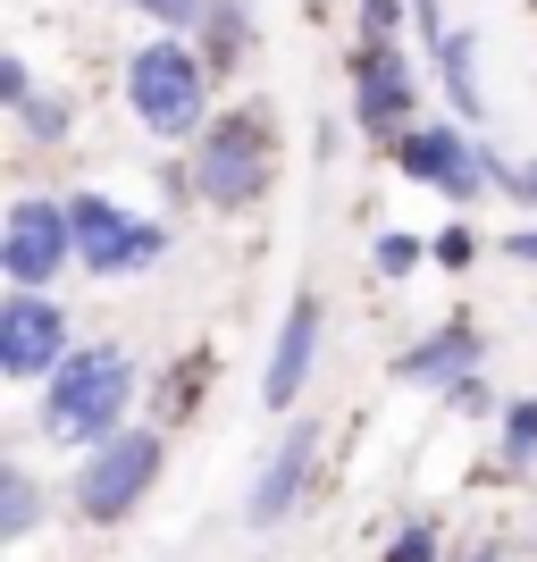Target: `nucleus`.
I'll list each match as a JSON object with an SVG mask.
<instances>
[{
	"label": "nucleus",
	"instance_id": "5",
	"mask_svg": "<svg viewBox=\"0 0 537 562\" xmlns=\"http://www.w3.org/2000/svg\"><path fill=\"white\" fill-rule=\"evenodd\" d=\"M76 260V227H68V202H43V193H18L9 218H0V269L18 294H43L59 269Z\"/></svg>",
	"mask_w": 537,
	"mask_h": 562
},
{
	"label": "nucleus",
	"instance_id": "3",
	"mask_svg": "<svg viewBox=\"0 0 537 562\" xmlns=\"http://www.w3.org/2000/svg\"><path fill=\"white\" fill-rule=\"evenodd\" d=\"M193 193L211 211H244L269 193V117L260 110H235L202 126V151H193Z\"/></svg>",
	"mask_w": 537,
	"mask_h": 562
},
{
	"label": "nucleus",
	"instance_id": "18",
	"mask_svg": "<svg viewBox=\"0 0 537 562\" xmlns=\"http://www.w3.org/2000/svg\"><path fill=\"white\" fill-rule=\"evenodd\" d=\"M0 101H9V110H34V76H25V59H18V50L0 59Z\"/></svg>",
	"mask_w": 537,
	"mask_h": 562
},
{
	"label": "nucleus",
	"instance_id": "9",
	"mask_svg": "<svg viewBox=\"0 0 537 562\" xmlns=\"http://www.w3.org/2000/svg\"><path fill=\"white\" fill-rule=\"evenodd\" d=\"M412 101H421V76H412V59H403V43L353 59V110H361L370 135H412V126H403Z\"/></svg>",
	"mask_w": 537,
	"mask_h": 562
},
{
	"label": "nucleus",
	"instance_id": "2",
	"mask_svg": "<svg viewBox=\"0 0 537 562\" xmlns=\"http://www.w3.org/2000/svg\"><path fill=\"white\" fill-rule=\"evenodd\" d=\"M126 101H135V117L152 135L177 143L211 110V76H202V59H193L186 43H143L135 59H126Z\"/></svg>",
	"mask_w": 537,
	"mask_h": 562
},
{
	"label": "nucleus",
	"instance_id": "24",
	"mask_svg": "<svg viewBox=\"0 0 537 562\" xmlns=\"http://www.w3.org/2000/svg\"><path fill=\"white\" fill-rule=\"evenodd\" d=\"M513 260H537V227H521V235H513Z\"/></svg>",
	"mask_w": 537,
	"mask_h": 562
},
{
	"label": "nucleus",
	"instance_id": "12",
	"mask_svg": "<svg viewBox=\"0 0 537 562\" xmlns=\"http://www.w3.org/2000/svg\"><path fill=\"white\" fill-rule=\"evenodd\" d=\"M395 378H412V386H462V378H479V328L470 319H454V328H437V336H421V345L395 361Z\"/></svg>",
	"mask_w": 537,
	"mask_h": 562
},
{
	"label": "nucleus",
	"instance_id": "11",
	"mask_svg": "<svg viewBox=\"0 0 537 562\" xmlns=\"http://www.w3.org/2000/svg\"><path fill=\"white\" fill-rule=\"evenodd\" d=\"M311 361H320V303L294 294V311H286V328H278V352H269V370H260V403L286 412V403L311 386Z\"/></svg>",
	"mask_w": 537,
	"mask_h": 562
},
{
	"label": "nucleus",
	"instance_id": "21",
	"mask_svg": "<svg viewBox=\"0 0 537 562\" xmlns=\"http://www.w3.org/2000/svg\"><path fill=\"white\" fill-rule=\"evenodd\" d=\"M68 117H76V110H59V101H34V110H25V126H34V135H68Z\"/></svg>",
	"mask_w": 537,
	"mask_h": 562
},
{
	"label": "nucleus",
	"instance_id": "16",
	"mask_svg": "<svg viewBox=\"0 0 537 562\" xmlns=\"http://www.w3.org/2000/svg\"><path fill=\"white\" fill-rule=\"evenodd\" d=\"M395 25H403V9H395V0H361V34H370V50H387V43H395Z\"/></svg>",
	"mask_w": 537,
	"mask_h": 562
},
{
	"label": "nucleus",
	"instance_id": "22",
	"mask_svg": "<svg viewBox=\"0 0 537 562\" xmlns=\"http://www.w3.org/2000/svg\"><path fill=\"white\" fill-rule=\"evenodd\" d=\"M470 252H479V244H470V227H454V235L437 244V260H445V269H470Z\"/></svg>",
	"mask_w": 537,
	"mask_h": 562
},
{
	"label": "nucleus",
	"instance_id": "14",
	"mask_svg": "<svg viewBox=\"0 0 537 562\" xmlns=\"http://www.w3.org/2000/svg\"><path fill=\"white\" fill-rule=\"evenodd\" d=\"M34 520H43V487L25 470H0V538H25Z\"/></svg>",
	"mask_w": 537,
	"mask_h": 562
},
{
	"label": "nucleus",
	"instance_id": "25",
	"mask_svg": "<svg viewBox=\"0 0 537 562\" xmlns=\"http://www.w3.org/2000/svg\"><path fill=\"white\" fill-rule=\"evenodd\" d=\"M470 562H504V554H470Z\"/></svg>",
	"mask_w": 537,
	"mask_h": 562
},
{
	"label": "nucleus",
	"instance_id": "19",
	"mask_svg": "<svg viewBox=\"0 0 537 562\" xmlns=\"http://www.w3.org/2000/svg\"><path fill=\"white\" fill-rule=\"evenodd\" d=\"M412 260H421V244H412V235H378V269H387V278H403Z\"/></svg>",
	"mask_w": 537,
	"mask_h": 562
},
{
	"label": "nucleus",
	"instance_id": "4",
	"mask_svg": "<svg viewBox=\"0 0 537 562\" xmlns=\"http://www.w3.org/2000/svg\"><path fill=\"white\" fill-rule=\"evenodd\" d=\"M152 479H160V428H118L110 446L85 462V479H76V513L93 529H118L152 495Z\"/></svg>",
	"mask_w": 537,
	"mask_h": 562
},
{
	"label": "nucleus",
	"instance_id": "23",
	"mask_svg": "<svg viewBox=\"0 0 537 562\" xmlns=\"http://www.w3.org/2000/svg\"><path fill=\"white\" fill-rule=\"evenodd\" d=\"M495 177H504V186H513L521 202H537V160H529V168H495Z\"/></svg>",
	"mask_w": 537,
	"mask_h": 562
},
{
	"label": "nucleus",
	"instance_id": "13",
	"mask_svg": "<svg viewBox=\"0 0 537 562\" xmlns=\"http://www.w3.org/2000/svg\"><path fill=\"white\" fill-rule=\"evenodd\" d=\"M437 68H445V101H454L462 117H479V34L454 25V34L437 43Z\"/></svg>",
	"mask_w": 537,
	"mask_h": 562
},
{
	"label": "nucleus",
	"instance_id": "17",
	"mask_svg": "<svg viewBox=\"0 0 537 562\" xmlns=\"http://www.w3.org/2000/svg\"><path fill=\"white\" fill-rule=\"evenodd\" d=\"M387 562H437V529H428V520H412V529L387 546Z\"/></svg>",
	"mask_w": 537,
	"mask_h": 562
},
{
	"label": "nucleus",
	"instance_id": "15",
	"mask_svg": "<svg viewBox=\"0 0 537 562\" xmlns=\"http://www.w3.org/2000/svg\"><path fill=\"white\" fill-rule=\"evenodd\" d=\"M504 453H513V462L537 453V403H513V412H504Z\"/></svg>",
	"mask_w": 537,
	"mask_h": 562
},
{
	"label": "nucleus",
	"instance_id": "8",
	"mask_svg": "<svg viewBox=\"0 0 537 562\" xmlns=\"http://www.w3.org/2000/svg\"><path fill=\"white\" fill-rule=\"evenodd\" d=\"M488 151H470L454 126H412V135H395V168L412 177V186H437L454 193V202H479V186H488Z\"/></svg>",
	"mask_w": 537,
	"mask_h": 562
},
{
	"label": "nucleus",
	"instance_id": "7",
	"mask_svg": "<svg viewBox=\"0 0 537 562\" xmlns=\"http://www.w3.org/2000/svg\"><path fill=\"white\" fill-rule=\"evenodd\" d=\"M68 361V311L51 294H9L0 303V370L9 378H59Z\"/></svg>",
	"mask_w": 537,
	"mask_h": 562
},
{
	"label": "nucleus",
	"instance_id": "6",
	"mask_svg": "<svg viewBox=\"0 0 537 562\" xmlns=\"http://www.w3.org/2000/svg\"><path fill=\"white\" fill-rule=\"evenodd\" d=\"M68 227H76V260H85L93 278H126V269H152V260L168 252V227L126 218L118 202H101V193H76Z\"/></svg>",
	"mask_w": 537,
	"mask_h": 562
},
{
	"label": "nucleus",
	"instance_id": "1",
	"mask_svg": "<svg viewBox=\"0 0 537 562\" xmlns=\"http://www.w3.org/2000/svg\"><path fill=\"white\" fill-rule=\"evenodd\" d=\"M126 395H135V361L118 345H85L59 361V378H51L43 395V437H59V446H110L118 420H126Z\"/></svg>",
	"mask_w": 537,
	"mask_h": 562
},
{
	"label": "nucleus",
	"instance_id": "10",
	"mask_svg": "<svg viewBox=\"0 0 537 562\" xmlns=\"http://www.w3.org/2000/svg\"><path fill=\"white\" fill-rule=\"evenodd\" d=\"M311 446H320V420H294V428L278 437V453L260 462L253 495H244V520H253V529H278V520L294 513V495H303V470H311Z\"/></svg>",
	"mask_w": 537,
	"mask_h": 562
},
{
	"label": "nucleus",
	"instance_id": "20",
	"mask_svg": "<svg viewBox=\"0 0 537 562\" xmlns=\"http://www.w3.org/2000/svg\"><path fill=\"white\" fill-rule=\"evenodd\" d=\"M143 18H160V25H193L202 18V0H135Z\"/></svg>",
	"mask_w": 537,
	"mask_h": 562
}]
</instances>
